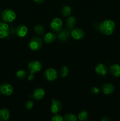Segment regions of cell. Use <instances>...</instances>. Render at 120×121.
<instances>
[{
  "label": "cell",
  "mask_w": 120,
  "mask_h": 121,
  "mask_svg": "<svg viewBox=\"0 0 120 121\" xmlns=\"http://www.w3.org/2000/svg\"><path fill=\"white\" fill-rule=\"evenodd\" d=\"M115 25L113 21L110 20H105L99 24L98 29L100 31L105 35H109L114 33Z\"/></svg>",
  "instance_id": "cell-1"
},
{
  "label": "cell",
  "mask_w": 120,
  "mask_h": 121,
  "mask_svg": "<svg viewBox=\"0 0 120 121\" xmlns=\"http://www.w3.org/2000/svg\"><path fill=\"white\" fill-rule=\"evenodd\" d=\"M1 18L6 23L11 22L16 18V14L12 9H5L1 13Z\"/></svg>",
  "instance_id": "cell-2"
},
{
  "label": "cell",
  "mask_w": 120,
  "mask_h": 121,
  "mask_svg": "<svg viewBox=\"0 0 120 121\" xmlns=\"http://www.w3.org/2000/svg\"><path fill=\"white\" fill-rule=\"evenodd\" d=\"M42 40L38 37H34L32 38L29 44V48L33 51L39 50L42 47Z\"/></svg>",
  "instance_id": "cell-3"
},
{
  "label": "cell",
  "mask_w": 120,
  "mask_h": 121,
  "mask_svg": "<svg viewBox=\"0 0 120 121\" xmlns=\"http://www.w3.org/2000/svg\"><path fill=\"white\" fill-rule=\"evenodd\" d=\"M50 27L55 33H59L62 28V20L59 18H55L51 22Z\"/></svg>",
  "instance_id": "cell-4"
},
{
  "label": "cell",
  "mask_w": 120,
  "mask_h": 121,
  "mask_svg": "<svg viewBox=\"0 0 120 121\" xmlns=\"http://www.w3.org/2000/svg\"><path fill=\"white\" fill-rule=\"evenodd\" d=\"M28 67L31 74H34L41 70L42 68V65L40 61L35 60V61H32L29 63Z\"/></svg>",
  "instance_id": "cell-5"
},
{
  "label": "cell",
  "mask_w": 120,
  "mask_h": 121,
  "mask_svg": "<svg viewBox=\"0 0 120 121\" xmlns=\"http://www.w3.org/2000/svg\"><path fill=\"white\" fill-rule=\"evenodd\" d=\"M13 92L12 86L8 83H2L0 85V93L4 96H10Z\"/></svg>",
  "instance_id": "cell-6"
},
{
  "label": "cell",
  "mask_w": 120,
  "mask_h": 121,
  "mask_svg": "<svg viewBox=\"0 0 120 121\" xmlns=\"http://www.w3.org/2000/svg\"><path fill=\"white\" fill-rule=\"evenodd\" d=\"M46 79L49 81H54L58 78L57 72L53 68H49L45 72Z\"/></svg>",
  "instance_id": "cell-7"
},
{
  "label": "cell",
  "mask_w": 120,
  "mask_h": 121,
  "mask_svg": "<svg viewBox=\"0 0 120 121\" xmlns=\"http://www.w3.org/2000/svg\"><path fill=\"white\" fill-rule=\"evenodd\" d=\"M9 26L6 22H0V39H4L8 35Z\"/></svg>",
  "instance_id": "cell-8"
},
{
  "label": "cell",
  "mask_w": 120,
  "mask_h": 121,
  "mask_svg": "<svg viewBox=\"0 0 120 121\" xmlns=\"http://www.w3.org/2000/svg\"><path fill=\"white\" fill-rule=\"evenodd\" d=\"M62 105L60 101L55 100L54 99H52L51 107V111L54 114H56L61 110Z\"/></svg>",
  "instance_id": "cell-9"
},
{
  "label": "cell",
  "mask_w": 120,
  "mask_h": 121,
  "mask_svg": "<svg viewBox=\"0 0 120 121\" xmlns=\"http://www.w3.org/2000/svg\"><path fill=\"white\" fill-rule=\"evenodd\" d=\"M71 35L74 39L80 40V39H82L84 37L85 34L84 31L81 30V28H76L72 29L71 33Z\"/></svg>",
  "instance_id": "cell-10"
},
{
  "label": "cell",
  "mask_w": 120,
  "mask_h": 121,
  "mask_svg": "<svg viewBox=\"0 0 120 121\" xmlns=\"http://www.w3.org/2000/svg\"><path fill=\"white\" fill-rule=\"evenodd\" d=\"M109 72L114 77L120 76V65L118 64H113L109 67Z\"/></svg>",
  "instance_id": "cell-11"
},
{
  "label": "cell",
  "mask_w": 120,
  "mask_h": 121,
  "mask_svg": "<svg viewBox=\"0 0 120 121\" xmlns=\"http://www.w3.org/2000/svg\"><path fill=\"white\" fill-rule=\"evenodd\" d=\"M102 92L105 95H109L111 94L114 92V90H115V86L112 83H105L102 86Z\"/></svg>",
  "instance_id": "cell-12"
},
{
  "label": "cell",
  "mask_w": 120,
  "mask_h": 121,
  "mask_svg": "<svg viewBox=\"0 0 120 121\" xmlns=\"http://www.w3.org/2000/svg\"><path fill=\"white\" fill-rule=\"evenodd\" d=\"M28 33V28L24 25H21L16 28V34L20 37H24Z\"/></svg>",
  "instance_id": "cell-13"
},
{
  "label": "cell",
  "mask_w": 120,
  "mask_h": 121,
  "mask_svg": "<svg viewBox=\"0 0 120 121\" xmlns=\"http://www.w3.org/2000/svg\"><path fill=\"white\" fill-rule=\"evenodd\" d=\"M95 70L96 73L101 76H105L108 72L107 67L102 63L98 64L95 67Z\"/></svg>",
  "instance_id": "cell-14"
},
{
  "label": "cell",
  "mask_w": 120,
  "mask_h": 121,
  "mask_svg": "<svg viewBox=\"0 0 120 121\" xmlns=\"http://www.w3.org/2000/svg\"><path fill=\"white\" fill-rule=\"evenodd\" d=\"M45 95V91L42 88L39 87L34 90L33 93V98L35 100H40L42 99Z\"/></svg>",
  "instance_id": "cell-15"
},
{
  "label": "cell",
  "mask_w": 120,
  "mask_h": 121,
  "mask_svg": "<svg viewBox=\"0 0 120 121\" xmlns=\"http://www.w3.org/2000/svg\"><path fill=\"white\" fill-rule=\"evenodd\" d=\"M58 33V38L61 41H67L69 38V35H70L69 31L68 30H61Z\"/></svg>",
  "instance_id": "cell-16"
},
{
  "label": "cell",
  "mask_w": 120,
  "mask_h": 121,
  "mask_svg": "<svg viewBox=\"0 0 120 121\" xmlns=\"http://www.w3.org/2000/svg\"><path fill=\"white\" fill-rule=\"evenodd\" d=\"M10 117L9 110L4 108L0 110V121H7L9 119Z\"/></svg>",
  "instance_id": "cell-17"
},
{
  "label": "cell",
  "mask_w": 120,
  "mask_h": 121,
  "mask_svg": "<svg viewBox=\"0 0 120 121\" xmlns=\"http://www.w3.org/2000/svg\"><path fill=\"white\" fill-rule=\"evenodd\" d=\"M56 39V35L54 33H48L45 34L44 37V41L47 43H53Z\"/></svg>",
  "instance_id": "cell-18"
},
{
  "label": "cell",
  "mask_w": 120,
  "mask_h": 121,
  "mask_svg": "<svg viewBox=\"0 0 120 121\" xmlns=\"http://www.w3.org/2000/svg\"><path fill=\"white\" fill-rule=\"evenodd\" d=\"M76 22V19L74 17H70L67 20V27L68 30H72Z\"/></svg>",
  "instance_id": "cell-19"
},
{
  "label": "cell",
  "mask_w": 120,
  "mask_h": 121,
  "mask_svg": "<svg viewBox=\"0 0 120 121\" xmlns=\"http://www.w3.org/2000/svg\"><path fill=\"white\" fill-rule=\"evenodd\" d=\"M61 13L63 16L64 17H68L70 15L71 13V9L70 7L68 5H65L62 7L61 9Z\"/></svg>",
  "instance_id": "cell-20"
},
{
  "label": "cell",
  "mask_w": 120,
  "mask_h": 121,
  "mask_svg": "<svg viewBox=\"0 0 120 121\" xmlns=\"http://www.w3.org/2000/svg\"><path fill=\"white\" fill-rule=\"evenodd\" d=\"M78 119L80 121H85L88 119V113L86 111H82L78 114Z\"/></svg>",
  "instance_id": "cell-21"
},
{
  "label": "cell",
  "mask_w": 120,
  "mask_h": 121,
  "mask_svg": "<svg viewBox=\"0 0 120 121\" xmlns=\"http://www.w3.org/2000/svg\"><path fill=\"white\" fill-rule=\"evenodd\" d=\"M64 119L67 121H76L77 118L75 115L71 114V113H68L66 114L64 117Z\"/></svg>",
  "instance_id": "cell-22"
},
{
  "label": "cell",
  "mask_w": 120,
  "mask_h": 121,
  "mask_svg": "<svg viewBox=\"0 0 120 121\" xmlns=\"http://www.w3.org/2000/svg\"><path fill=\"white\" fill-rule=\"evenodd\" d=\"M16 76L20 79H24L27 77V73L25 71L20 70L16 73Z\"/></svg>",
  "instance_id": "cell-23"
},
{
  "label": "cell",
  "mask_w": 120,
  "mask_h": 121,
  "mask_svg": "<svg viewBox=\"0 0 120 121\" xmlns=\"http://www.w3.org/2000/svg\"><path fill=\"white\" fill-rule=\"evenodd\" d=\"M34 31L36 34L41 35V34H43L44 32V28L41 25H37L34 28Z\"/></svg>",
  "instance_id": "cell-24"
},
{
  "label": "cell",
  "mask_w": 120,
  "mask_h": 121,
  "mask_svg": "<svg viewBox=\"0 0 120 121\" xmlns=\"http://www.w3.org/2000/svg\"><path fill=\"white\" fill-rule=\"evenodd\" d=\"M68 73V68L67 66H64L62 67L60 70V75L62 78H65L67 76Z\"/></svg>",
  "instance_id": "cell-25"
},
{
  "label": "cell",
  "mask_w": 120,
  "mask_h": 121,
  "mask_svg": "<svg viewBox=\"0 0 120 121\" xmlns=\"http://www.w3.org/2000/svg\"><path fill=\"white\" fill-rule=\"evenodd\" d=\"M33 106H34V102L31 100L27 101L25 104V106L26 109H31L32 108Z\"/></svg>",
  "instance_id": "cell-26"
},
{
  "label": "cell",
  "mask_w": 120,
  "mask_h": 121,
  "mask_svg": "<svg viewBox=\"0 0 120 121\" xmlns=\"http://www.w3.org/2000/svg\"><path fill=\"white\" fill-rule=\"evenodd\" d=\"M52 121H63V118L61 117V115H55L54 117H52V118H51Z\"/></svg>",
  "instance_id": "cell-27"
},
{
  "label": "cell",
  "mask_w": 120,
  "mask_h": 121,
  "mask_svg": "<svg viewBox=\"0 0 120 121\" xmlns=\"http://www.w3.org/2000/svg\"><path fill=\"white\" fill-rule=\"evenodd\" d=\"M91 92L94 94H98L100 92V90L98 87H93L91 89Z\"/></svg>",
  "instance_id": "cell-28"
},
{
  "label": "cell",
  "mask_w": 120,
  "mask_h": 121,
  "mask_svg": "<svg viewBox=\"0 0 120 121\" xmlns=\"http://www.w3.org/2000/svg\"><path fill=\"white\" fill-rule=\"evenodd\" d=\"M34 1L37 4H42L44 0H34Z\"/></svg>",
  "instance_id": "cell-29"
},
{
  "label": "cell",
  "mask_w": 120,
  "mask_h": 121,
  "mask_svg": "<svg viewBox=\"0 0 120 121\" xmlns=\"http://www.w3.org/2000/svg\"><path fill=\"white\" fill-rule=\"evenodd\" d=\"M34 78V75H33V74H30V75H29V77H28V80H32Z\"/></svg>",
  "instance_id": "cell-30"
},
{
  "label": "cell",
  "mask_w": 120,
  "mask_h": 121,
  "mask_svg": "<svg viewBox=\"0 0 120 121\" xmlns=\"http://www.w3.org/2000/svg\"><path fill=\"white\" fill-rule=\"evenodd\" d=\"M101 121H110L111 120L110 119H109V118H102Z\"/></svg>",
  "instance_id": "cell-31"
}]
</instances>
